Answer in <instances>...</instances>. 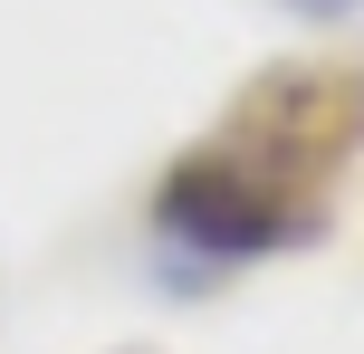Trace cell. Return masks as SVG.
I'll return each instance as SVG.
<instances>
[{
	"instance_id": "6da1fadb",
	"label": "cell",
	"mask_w": 364,
	"mask_h": 354,
	"mask_svg": "<svg viewBox=\"0 0 364 354\" xmlns=\"http://www.w3.org/2000/svg\"><path fill=\"white\" fill-rule=\"evenodd\" d=\"M288 10H307V19H346L355 0H288Z\"/></svg>"
}]
</instances>
